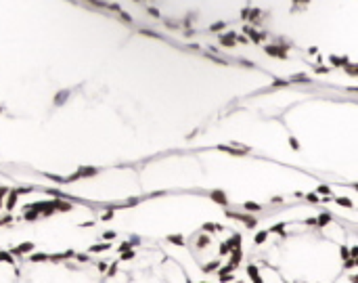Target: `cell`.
I'll use <instances>...</instances> for the list:
<instances>
[{"label": "cell", "mask_w": 358, "mask_h": 283, "mask_svg": "<svg viewBox=\"0 0 358 283\" xmlns=\"http://www.w3.org/2000/svg\"><path fill=\"white\" fill-rule=\"evenodd\" d=\"M193 265L210 279L227 282L243 267V237L220 223H206L189 235L187 242Z\"/></svg>", "instance_id": "obj_4"}, {"label": "cell", "mask_w": 358, "mask_h": 283, "mask_svg": "<svg viewBox=\"0 0 358 283\" xmlns=\"http://www.w3.org/2000/svg\"><path fill=\"white\" fill-rule=\"evenodd\" d=\"M19 250L0 246V283H19Z\"/></svg>", "instance_id": "obj_5"}, {"label": "cell", "mask_w": 358, "mask_h": 283, "mask_svg": "<svg viewBox=\"0 0 358 283\" xmlns=\"http://www.w3.org/2000/svg\"><path fill=\"white\" fill-rule=\"evenodd\" d=\"M346 283H358L357 279H350V282H346Z\"/></svg>", "instance_id": "obj_6"}, {"label": "cell", "mask_w": 358, "mask_h": 283, "mask_svg": "<svg viewBox=\"0 0 358 283\" xmlns=\"http://www.w3.org/2000/svg\"><path fill=\"white\" fill-rule=\"evenodd\" d=\"M101 283H195L187 265L159 242L132 237L105 254Z\"/></svg>", "instance_id": "obj_2"}, {"label": "cell", "mask_w": 358, "mask_h": 283, "mask_svg": "<svg viewBox=\"0 0 358 283\" xmlns=\"http://www.w3.org/2000/svg\"><path fill=\"white\" fill-rule=\"evenodd\" d=\"M105 254L78 248L19 254V283H101Z\"/></svg>", "instance_id": "obj_3"}, {"label": "cell", "mask_w": 358, "mask_h": 283, "mask_svg": "<svg viewBox=\"0 0 358 283\" xmlns=\"http://www.w3.org/2000/svg\"><path fill=\"white\" fill-rule=\"evenodd\" d=\"M355 225L317 212L258 231L243 254L250 283H346L357 279Z\"/></svg>", "instance_id": "obj_1"}]
</instances>
